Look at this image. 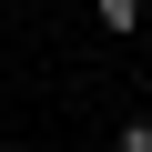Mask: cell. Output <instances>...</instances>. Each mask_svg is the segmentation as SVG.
<instances>
[{
	"label": "cell",
	"instance_id": "cell-1",
	"mask_svg": "<svg viewBox=\"0 0 152 152\" xmlns=\"http://www.w3.org/2000/svg\"><path fill=\"white\" fill-rule=\"evenodd\" d=\"M91 20H102V31L122 41V31H142V0H91Z\"/></svg>",
	"mask_w": 152,
	"mask_h": 152
},
{
	"label": "cell",
	"instance_id": "cell-2",
	"mask_svg": "<svg viewBox=\"0 0 152 152\" xmlns=\"http://www.w3.org/2000/svg\"><path fill=\"white\" fill-rule=\"evenodd\" d=\"M122 152H152V112H132V122H122Z\"/></svg>",
	"mask_w": 152,
	"mask_h": 152
}]
</instances>
